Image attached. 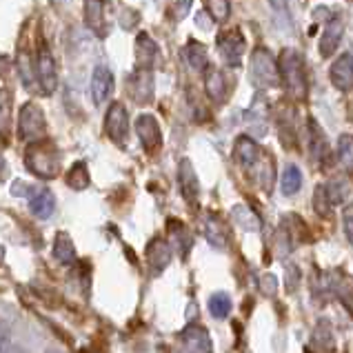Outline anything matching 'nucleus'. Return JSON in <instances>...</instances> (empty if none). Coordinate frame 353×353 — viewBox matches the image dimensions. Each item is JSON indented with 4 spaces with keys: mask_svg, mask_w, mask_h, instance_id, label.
Returning a JSON list of instances; mask_svg holds the SVG:
<instances>
[{
    "mask_svg": "<svg viewBox=\"0 0 353 353\" xmlns=\"http://www.w3.org/2000/svg\"><path fill=\"white\" fill-rule=\"evenodd\" d=\"M278 72L285 92L296 98V100H305L309 94V83H307V74H305V60H302L300 52L296 49H282V54L278 58Z\"/></svg>",
    "mask_w": 353,
    "mask_h": 353,
    "instance_id": "nucleus-1",
    "label": "nucleus"
},
{
    "mask_svg": "<svg viewBox=\"0 0 353 353\" xmlns=\"http://www.w3.org/2000/svg\"><path fill=\"white\" fill-rule=\"evenodd\" d=\"M25 165L38 178H45V180L56 178L58 169H60L58 151L52 143H40V140L29 143V147L25 151Z\"/></svg>",
    "mask_w": 353,
    "mask_h": 353,
    "instance_id": "nucleus-2",
    "label": "nucleus"
},
{
    "mask_svg": "<svg viewBox=\"0 0 353 353\" xmlns=\"http://www.w3.org/2000/svg\"><path fill=\"white\" fill-rule=\"evenodd\" d=\"M234 156H236V163L245 169L247 174L256 178V183H262V169L271 171V160L265 156V151L247 136H240L236 140Z\"/></svg>",
    "mask_w": 353,
    "mask_h": 353,
    "instance_id": "nucleus-3",
    "label": "nucleus"
},
{
    "mask_svg": "<svg viewBox=\"0 0 353 353\" xmlns=\"http://www.w3.org/2000/svg\"><path fill=\"white\" fill-rule=\"evenodd\" d=\"M34 78L38 80V87L43 89L45 96H52L58 89V69L56 60L49 45L43 38L38 40L36 56H34Z\"/></svg>",
    "mask_w": 353,
    "mask_h": 353,
    "instance_id": "nucleus-4",
    "label": "nucleus"
},
{
    "mask_svg": "<svg viewBox=\"0 0 353 353\" xmlns=\"http://www.w3.org/2000/svg\"><path fill=\"white\" fill-rule=\"evenodd\" d=\"M251 78L254 83L262 89L276 87L280 80V72H278V60L271 56L269 49H256L254 56H251Z\"/></svg>",
    "mask_w": 353,
    "mask_h": 353,
    "instance_id": "nucleus-5",
    "label": "nucleus"
},
{
    "mask_svg": "<svg viewBox=\"0 0 353 353\" xmlns=\"http://www.w3.org/2000/svg\"><path fill=\"white\" fill-rule=\"evenodd\" d=\"M45 114L36 103H27L20 109V116H18V136L20 140H27V143H36L45 136Z\"/></svg>",
    "mask_w": 353,
    "mask_h": 353,
    "instance_id": "nucleus-6",
    "label": "nucleus"
},
{
    "mask_svg": "<svg viewBox=\"0 0 353 353\" xmlns=\"http://www.w3.org/2000/svg\"><path fill=\"white\" fill-rule=\"evenodd\" d=\"M245 49H247V40L240 29H227V32L218 36V52L229 67H238L242 63Z\"/></svg>",
    "mask_w": 353,
    "mask_h": 353,
    "instance_id": "nucleus-7",
    "label": "nucleus"
},
{
    "mask_svg": "<svg viewBox=\"0 0 353 353\" xmlns=\"http://www.w3.org/2000/svg\"><path fill=\"white\" fill-rule=\"evenodd\" d=\"M105 129L107 136L114 140L118 147H125L127 136H129V116L123 103H112L109 112L105 116Z\"/></svg>",
    "mask_w": 353,
    "mask_h": 353,
    "instance_id": "nucleus-8",
    "label": "nucleus"
},
{
    "mask_svg": "<svg viewBox=\"0 0 353 353\" xmlns=\"http://www.w3.org/2000/svg\"><path fill=\"white\" fill-rule=\"evenodd\" d=\"M136 134L140 138L143 147L149 154H156V151L163 147V131H160L158 120L151 114H143L136 120Z\"/></svg>",
    "mask_w": 353,
    "mask_h": 353,
    "instance_id": "nucleus-9",
    "label": "nucleus"
},
{
    "mask_svg": "<svg viewBox=\"0 0 353 353\" xmlns=\"http://www.w3.org/2000/svg\"><path fill=\"white\" fill-rule=\"evenodd\" d=\"M127 92L138 105L149 103L154 98V76H151V69H136L127 78Z\"/></svg>",
    "mask_w": 353,
    "mask_h": 353,
    "instance_id": "nucleus-10",
    "label": "nucleus"
},
{
    "mask_svg": "<svg viewBox=\"0 0 353 353\" xmlns=\"http://www.w3.org/2000/svg\"><path fill=\"white\" fill-rule=\"evenodd\" d=\"M329 80L340 92H351L353 89V56L351 54H342L340 58H336V63L329 69Z\"/></svg>",
    "mask_w": 353,
    "mask_h": 353,
    "instance_id": "nucleus-11",
    "label": "nucleus"
},
{
    "mask_svg": "<svg viewBox=\"0 0 353 353\" xmlns=\"http://www.w3.org/2000/svg\"><path fill=\"white\" fill-rule=\"evenodd\" d=\"M27 200H29V211L40 220H47L56 211V198L52 191L45 187L32 189V194L27 196Z\"/></svg>",
    "mask_w": 353,
    "mask_h": 353,
    "instance_id": "nucleus-12",
    "label": "nucleus"
},
{
    "mask_svg": "<svg viewBox=\"0 0 353 353\" xmlns=\"http://www.w3.org/2000/svg\"><path fill=\"white\" fill-rule=\"evenodd\" d=\"M112 89H114V74L105 65L96 67L92 74V100L96 105H103L112 96Z\"/></svg>",
    "mask_w": 353,
    "mask_h": 353,
    "instance_id": "nucleus-13",
    "label": "nucleus"
},
{
    "mask_svg": "<svg viewBox=\"0 0 353 353\" xmlns=\"http://www.w3.org/2000/svg\"><path fill=\"white\" fill-rule=\"evenodd\" d=\"M185 353H211V338L203 327H187L180 336Z\"/></svg>",
    "mask_w": 353,
    "mask_h": 353,
    "instance_id": "nucleus-14",
    "label": "nucleus"
},
{
    "mask_svg": "<svg viewBox=\"0 0 353 353\" xmlns=\"http://www.w3.org/2000/svg\"><path fill=\"white\" fill-rule=\"evenodd\" d=\"M178 183H180V191L189 205H196L198 203V196H200V185H198V178H196V171L191 167L189 160H183L178 169Z\"/></svg>",
    "mask_w": 353,
    "mask_h": 353,
    "instance_id": "nucleus-15",
    "label": "nucleus"
},
{
    "mask_svg": "<svg viewBox=\"0 0 353 353\" xmlns=\"http://www.w3.org/2000/svg\"><path fill=\"white\" fill-rule=\"evenodd\" d=\"M158 54V45L151 40V36L140 34L136 40V69H154Z\"/></svg>",
    "mask_w": 353,
    "mask_h": 353,
    "instance_id": "nucleus-16",
    "label": "nucleus"
},
{
    "mask_svg": "<svg viewBox=\"0 0 353 353\" xmlns=\"http://www.w3.org/2000/svg\"><path fill=\"white\" fill-rule=\"evenodd\" d=\"M342 34H345V23H342L340 18L329 20V25L325 29V34H322V40H320V54L325 58L334 56L338 45H340V40H342Z\"/></svg>",
    "mask_w": 353,
    "mask_h": 353,
    "instance_id": "nucleus-17",
    "label": "nucleus"
},
{
    "mask_svg": "<svg viewBox=\"0 0 353 353\" xmlns=\"http://www.w3.org/2000/svg\"><path fill=\"white\" fill-rule=\"evenodd\" d=\"M147 260H149L151 269H154V274H160L171 260V249L167 242L160 238L151 240V245L147 247Z\"/></svg>",
    "mask_w": 353,
    "mask_h": 353,
    "instance_id": "nucleus-18",
    "label": "nucleus"
},
{
    "mask_svg": "<svg viewBox=\"0 0 353 353\" xmlns=\"http://www.w3.org/2000/svg\"><path fill=\"white\" fill-rule=\"evenodd\" d=\"M85 23L92 32L105 34V0H85Z\"/></svg>",
    "mask_w": 353,
    "mask_h": 353,
    "instance_id": "nucleus-19",
    "label": "nucleus"
},
{
    "mask_svg": "<svg viewBox=\"0 0 353 353\" xmlns=\"http://www.w3.org/2000/svg\"><path fill=\"white\" fill-rule=\"evenodd\" d=\"M205 89H207V96L216 103H223L229 96V87H227V78L223 72L218 69H209V74L205 76Z\"/></svg>",
    "mask_w": 353,
    "mask_h": 353,
    "instance_id": "nucleus-20",
    "label": "nucleus"
},
{
    "mask_svg": "<svg viewBox=\"0 0 353 353\" xmlns=\"http://www.w3.org/2000/svg\"><path fill=\"white\" fill-rule=\"evenodd\" d=\"M183 56L189 63V67L196 69V72H207L209 69V54H207V47L203 43L191 40V43H187V47L183 49Z\"/></svg>",
    "mask_w": 353,
    "mask_h": 353,
    "instance_id": "nucleus-21",
    "label": "nucleus"
},
{
    "mask_svg": "<svg viewBox=\"0 0 353 353\" xmlns=\"http://www.w3.org/2000/svg\"><path fill=\"white\" fill-rule=\"evenodd\" d=\"M54 256H56V260L60 262V265H72V262H76V247H74L72 238H69L67 234H58L56 236Z\"/></svg>",
    "mask_w": 353,
    "mask_h": 353,
    "instance_id": "nucleus-22",
    "label": "nucleus"
},
{
    "mask_svg": "<svg viewBox=\"0 0 353 353\" xmlns=\"http://www.w3.org/2000/svg\"><path fill=\"white\" fill-rule=\"evenodd\" d=\"M309 136H311V156H314L318 163L327 158L329 149H327V140H325V134L320 131L316 120H309Z\"/></svg>",
    "mask_w": 353,
    "mask_h": 353,
    "instance_id": "nucleus-23",
    "label": "nucleus"
},
{
    "mask_svg": "<svg viewBox=\"0 0 353 353\" xmlns=\"http://www.w3.org/2000/svg\"><path fill=\"white\" fill-rule=\"evenodd\" d=\"M302 187V171L296 165H289L282 171V180H280V189L285 196H294L298 194Z\"/></svg>",
    "mask_w": 353,
    "mask_h": 353,
    "instance_id": "nucleus-24",
    "label": "nucleus"
},
{
    "mask_svg": "<svg viewBox=\"0 0 353 353\" xmlns=\"http://www.w3.org/2000/svg\"><path fill=\"white\" fill-rule=\"evenodd\" d=\"M338 163L349 176H353V136L351 134H342L338 138Z\"/></svg>",
    "mask_w": 353,
    "mask_h": 353,
    "instance_id": "nucleus-25",
    "label": "nucleus"
},
{
    "mask_svg": "<svg viewBox=\"0 0 353 353\" xmlns=\"http://www.w3.org/2000/svg\"><path fill=\"white\" fill-rule=\"evenodd\" d=\"M12 131V94L0 89V138L7 140Z\"/></svg>",
    "mask_w": 353,
    "mask_h": 353,
    "instance_id": "nucleus-26",
    "label": "nucleus"
},
{
    "mask_svg": "<svg viewBox=\"0 0 353 353\" xmlns=\"http://www.w3.org/2000/svg\"><path fill=\"white\" fill-rule=\"evenodd\" d=\"M89 180H92V178H89V171H87L85 163H76L72 169L67 171V185L72 187V189H76V191L87 189Z\"/></svg>",
    "mask_w": 353,
    "mask_h": 353,
    "instance_id": "nucleus-27",
    "label": "nucleus"
},
{
    "mask_svg": "<svg viewBox=\"0 0 353 353\" xmlns=\"http://www.w3.org/2000/svg\"><path fill=\"white\" fill-rule=\"evenodd\" d=\"M205 9L209 12V16L216 20V23H227L231 16V3L229 0H203Z\"/></svg>",
    "mask_w": 353,
    "mask_h": 353,
    "instance_id": "nucleus-28",
    "label": "nucleus"
},
{
    "mask_svg": "<svg viewBox=\"0 0 353 353\" xmlns=\"http://www.w3.org/2000/svg\"><path fill=\"white\" fill-rule=\"evenodd\" d=\"M231 307H234V302L227 294H214L209 298V311L214 318H227L231 314Z\"/></svg>",
    "mask_w": 353,
    "mask_h": 353,
    "instance_id": "nucleus-29",
    "label": "nucleus"
},
{
    "mask_svg": "<svg viewBox=\"0 0 353 353\" xmlns=\"http://www.w3.org/2000/svg\"><path fill=\"white\" fill-rule=\"evenodd\" d=\"M205 234L207 238L214 242L216 247H225L227 242H225V227L220 225V220L216 218H207V223H205Z\"/></svg>",
    "mask_w": 353,
    "mask_h": 353,
    "instance_id": "nucleus-30",
    "label": "nucleus"
},
{
    "mask_svg": "<svg viewBox=\"0 0 353 353\" xmlns=\"http://www.w3.org/2000/svg\"><path fill=\"white\" fill-rule=\"evenodd\" d=\"M314 207L318 209V214L320 216H327L329 214V211H331V207H334V205H331V200H329V194H327V187H318L316 189V194H314Z\"/></svg>",
    "mask_w": 353,
    "mask_h": 353,
    "instance_id": "nucleus-31",
    "label": "nucleus"
},
{
    "mask_svg": "<svg viewBox=\"0 0 353 353\" xmlns=\"http://www.w3.org/2000/svg\"><path fill=\"white\" fill-rule=\"evenodd\" d=\"M12 345V327H9V322L0 320V353H9Z\"/></svg>",
    "mask_w": 353,
    "mask_h": 353,
    "instance_id": "nucleus-32",
    "label": "nucleus"
},
{
    "mask_svg": "<svg viewBox=\"0 0 353 353\" xmlns=\"http://www.w3.org/2000/svg\"><path fill=\"white\" fill-rule=\"evenodd\" d=\"M345 227H347V236L353 240V205H349L345 211Z\"/></svg>",
    "mask_w": 353,
    "mask_h": 353,
    "instance_id": "nucleus-33",
    "label": "nucleus"
},
{
    "mask_svg": "<svg viewBox=\"0 0 353 353\" xmlns=\"http://www.w3.org/2000/svg\"><path fill=\"white\" fill-rule=\"evenodd\" d=\"M189 7H191V0H178V12H176V16L178 18H185L189 14Z\"/></svg>",
    "mask_w": 353,
    "mask_h": 353,
    "instance_id": "nucleus-34",
    "label": "nucleus"
},
{
    "mask_svg": "<svg viewBox=\"0 0 353 353\" xmlns=\"http://www.w3.org/2000/svg\"><path fill=\"white\" fill-rule=\"evenodd\" d=\"M9 65H12V60H9V58H7L5 54H0V78H3V76L7 74Z\"/></svg>",
    "mask_w": 353,
    "mask_h": 353,
    "instance_id": "nucleus-35",
    "label": "nucleus"
},
{
    "mask_svg": "<svg viewBox=\"0 0 353 353\" xmlns=\"http://www.w3.org/2000/svg\"><path fill=\"white\" fill-rule=\"evenodd\" d=\"M9 353H25V349L20 345H12V349H9Z\"/></svg>",
    "mask_w": 353,
    "mask_h": 353,
    "instance_id": "nucleus-36",
    "label": "nucleus"
},
{
    "mask_svg": "<svg viewBox=\"0 0 353 353\" xmlns=\"http://www.w3.org/2000/svg\"><path fill=\"white\" fill-rule=\"evenodd\" d=\"M5 258V249L3 247H0V260H3Z\"/></svg>",
    "mask_w": 353,
    "mask_h": 353,
    "instance_id": "nucleus-37",
    "label": "nucleus"
}]
</instances>
